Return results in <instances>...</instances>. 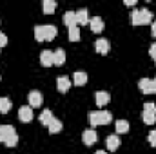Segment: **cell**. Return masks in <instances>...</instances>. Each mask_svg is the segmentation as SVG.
Listing matches in <instances>:
<instances>
[{
  "instance_id": "cell-33",
  "label": "cell",
  "mask_w": 156,
  "mask_h": 154,
  "mask_svg": "<svg viewBox=\"0 0 156 154\" xmlns=\"http://www.w3.org/2000/svg\"><path fill=\"white\" fill-rule=\"evenodd\" d=\"M0 142H4V136H2V125H0Z\"/></svg>"
},
{
  "instance_id": "cell-19",
  "label": "cell",
  "mask_w": 156,
  "mask_h": 154,
  "mask_svg": "<svg viewBox=\"0 0 156 154\" xmlns=\"http://www.w3.org/2000/svg\"><path fill=\"white\" fill-rule=\"evenodd\" d=\"M42 9H44L45 15H51V13H55V9H56V2H55V0H44Z\"/></svg>"
},
{
  "instance_id": "cell-15",
  "label": "cell",
  "mask_w": 156,
  "mask_h": 154,
  "mask_svg": "<svg viewBox=\"0 0 156 154\" xmlns=\"http://www.w3.org/2000/svg\"><path fill=\"white\" fill-rule=\"evenodd\" d=\"M76 20L80 26H85V24H89V13H87V9L85 7H82V9H78L76 11Z\"/></svg>"
},
{
  "instance_id": "cell-18",
  "label": "cell",
  "mask_w": 156,
  "mask_h": 154,
  "mask_svg": "<svg viewBox=\"0 0 156 154\" xmlns=\"http://www.w3.org/2000/svg\"><path fill=\"white\" fill-rule=\"evenodd\" d=\"M56 27L55 26H44V40H53L56 37Z\"/></svg>"
},
{
  "instance_id": "cell-16",
  "label": "cell",
  "mask_w": 156,
  "mask_h": 154,
  "mask_svg": "<svg viewBox=\"0 0 156 154\" xmlns=\"http://www.w3.org/2000/svg\"><path fill=\"white\" fill-rule=\"evenodd\" d=\"M53 120H55V116H53V113H51L49 109H44V111H42V114H40V123H42V125L47 127Z\"/></svg>"
},
{
  "instance_id": "cell-6",
  "label": "cell",
  "mask_w": 156,
  "mask_h": 154,
  "mask_svg": "<svg viewBox=\"0 0 156 154\" xmlns=\"http://www.w3.org/2000/svg\"><path fill=\"white\" fill-rule=\"evenodd\" d=\"M82 140H83V143H85L87 147H91V145H94V143H96L98 134H96V131H94V129H87V131H83Z\"/></svg>"
},
{
  "instance_id": "cell-30",
  "label": "cell",
  "mask_w": 156,
  "mask_h": 154,
  "mask_svg": "<svg viewBox=\"0 0 156 154\" xmlns=\"http://www.w3.org/2000/svg\"><path fill=\"white\" fill-rule=\"evenodd\" d=\"M151 94H156V78L151 80Z\"/></svg>"
},
{
  "instance_id": "cell-21",
  "label": "cell",
  "mask_w": 156,
  "mask_h": 154,
  "mask_svg": "<svg viewBox=\"0 0 156 154\" xmlns=\"http://www.w3.org/2000/svg\"><path fill=\"white\" fill-rule=\"evenodd\" d=\"M53 54H55V65H64V62H66L64 49H56V51H53Z\"/></svg>"
},
{
  "instance_id": "cell-17",
  "label": "cell",
  "mask_w": 156,
  "mask_h": 154,
  "mask_svg": "<svg viewBox=\"0 0 156 154\" xmlns=\"http://www.w3.org/2000/svg\"><path fill=\"white\" fill-rule=\"evenodd\" d=\"M138 87L144 94H151V78H142L138 82Z\"/></svg>"
},
{
  "instance_id": "cell-31",
  "label": "cell",
  "mask_w": 156,
  "mask_h": 154,
  "mask_svg": "<svg viewBox=\"0 0 156 154\" xmlns=\"http://www.w3.org/2000/svg\"><path fill=\"white\" fill-rule=\"evenodd\" d=\"M151 29H153V35L156 37V20L153 22V26H151Z\"/></svg>"
},
{
  "instance_id": "cell-12",
  "label": "cell",
  "mask_w": 156,
  "mask_h": 154,
  "mask_svg": "<svg viewBox=\"0 0 156 154\" xmlns=\"http://www.w3.org/2000/svg\"><path fill=\"white\" fill-rule=\"evenodd\" d=\"M64 24H66L67 27H75V26H78L76 13H75V11H66V13H64Z\"/></svg>"
},
{
  "instance_id": "cell-11",
  "label": "cell",
  "mask_w": 156,
  "mask_h": 154,
  "mask_svg": "<svg viewBox=\"0 0 156 154\" xmlns=\"http://www.w3.org/2000/svg\"><path fill=\"white\" fill-rule=\"evenodd\" d=\"M94 98H96V105H98V107H104V105H107V103L111 102V94H109L107 91H98Z\"/></svg>"
},
{
  "instance_id": "cell-5",
  "label": "cell",
  "mask_w": 156,
  "mask_h": 154,
  "mask_svg": "<svg viewBox=\"0 0 156 154\" xmlns=\"http://www.w3.org/2000/svg\"><path fill=\"white\" fill-rule=\"evenodd\" d=\"M40 64H42L44 67L55 65V54H53V51H49V49H44V51L40 53Z\"/></svg>"
},
{
  "instance_id": "cell-27",
  "label": "cell",
  "mask_w": 156,
  "mask_h": 154,
  "mask_svg": "<svg viewBox=\"0 0 156 154\" xmlns=\"http://www.w3.org/2000/svg\"><path fill=\"white\" fill-rule=\"evenodd\" d=\"M149 143H151V147H156V131L149 132Z\"/></svg>"
},
{
  "instance_id": "cell-26",
  "label": "cell",
  "mask_w": 156,
  "mask_h": 154,
  "mask_svg": "<svg viewBox=\"0 0 156 154\" xmlns=\"http://www.w3.org/2000/svg\"><path fill=\"white\" fill-rule=\"evenodd\" d=\"M35 38L44 42V26H35Z\"/></svg>"
},
{
  "instance_id": "cell-20",
  "label": "cell",
  "mask_w": 156,
  "mask_h": 154,
  "mask_svg": "<svg viewBox=\"0 0 156 154\" xmlns=\"http://www.w3.org/2000/svg\"><path fill=\"white\" fill-rule=\"evenodd\" d=\"M73 82H75L76 85H83V83H87V73H83V71H76V73L73 75Z\"/></svg>"
},
{
  "instance_id": "cell-9",
  "label": "cell",
  "mask_w": 156,
  "mask_h": 154,
  "mask_svg": "<svg viewBox=\"0 0 156 154\" xmlns=\"http://www.w3.org/2000/svg\"><path fill=\"white\" fill-rule=\"evenodd\" d=\"M18 118H20V121H24V123L31 121V120H33V107H29V105L20 107V109H18Z\"/></svg>"
},
{
  "instance_id": "cell-7",
  "label": "cell",
  "mask_w": 156,
  "mask_h": 154,
  "mask_svg": "<svg viewBox=\"0 0 156 154\" xmlns=\"http://www.w3.org/2000/svg\"><path fill=\"white\" fill-rule=\"evenodd\" d=\"M27 102H29V107H40L42 102H44V96L40 91H31L29 96H27Z\"/></svg>"
},
{
  "instance_id": "cell-29",
  "label": "cell",
  "mask_w": 156,
  "mask_h": 154,
  "mask_svg": "<svg viewBox=\"0 0 156 154\" xmlns=\"http://www.w3.org/2000/svg\"><path fill=\"white\" fill-rule=\"evenodd\" d=\"M149 54H151V58H154L156 60V44H151V47H149Z\"/></svg>"
},
{
  "instance_id": "cell-25",
  "label": "cell",
  "mask_w": 156,
  "mask_h": 154,
  "mask_svg": "<svg viewBox=\"0 0 156 154\" xmlns=\"http://www.w3.org/2000/svg\"><path fill=\"white\" fill-rule=\"evenodd\" d=\"M69 40H71V42H76V40H80V29H78V26H75V27H69Z\"/></svg>"
},
{
  "instance_id": "cell-2",
  "label": "cell",
  "mask_w": 156,
  "mask_h": 154,
  "mask_svg": "<svg viewBox=\"0 0 156 154\" xmlns=\"http://www.w3.org/2000/svg\"><path fill=\"white\" fill-rule=\"evenodd\" d=\"M111 120H113V114L109 111H94V113H89V121H91L93 127H96V125H107V123H111Z\"/></svg>"
},
{
  "instance_id": "cell-22",
  "label": "cell",
  "mask_w": 156,
  "mask_h": 154,
  "mask_svg": "<svg viewBox=\"0 0 156 154\" xmlns=\"http://www.w3.org/2000/svg\"><path fill=\"white\" fill-rule=\"evenodd\" d=\"M47 131H49L51 134H56V132H60V131H62V121L55 118V120H53V121L47 125Z\"/></svg>"
},
{
  "instance_id": "cell-34",
  "label": "cell",
  "mask_w": 156,
  "mask_h": 154,
  "mask_svg": "<svg viewBox=\"0 0 156 154\" xmlns=\"http://www.w3.org/2000/svg\"><path fill=\"white\" fill-rule=\"evenodd\" d=\"M94 154H107V152H105V151H96Z\"/></svg>"
},
{
  "instance_id": "cell-8",
  "label": "cell",
  "mask_w": 156,
  "mask_h": 154,
  "mask_svg": "<svg viewBox=\"0 0 156 154\" xmlns=\"http://www.w3.org/2000/svg\"><path fill=\"white\" fill-rule=\"evenodd\" d=\"M94 49L100 54H107L111 51V44H109V40H105V38H98L94 42Z\"/></svg>"
},
{
  "instance_id": "cell-14",
  "label": "cell",
  "mask_w": 156,
  "mask_h": 154,
  "mask_svg": "<svg viewBox=\"0 0 156 154\" xmlns=\"http://www.w3.org/2000/svg\"><path fill=\"white\" fill-rule=\"evenodd\" d=\"M105 145H107V151H116L118 145H120V140H118L116 134H111L105 138Z\"/></svg>"
},
{
  "instance_id": "cell-28",
  "label": "cell",
  "mask_w": 156,
  "mask_h": 154,
  "mask_svg": "<svg viewBox=\"0 0 156 154\" xmlns=\"http://www.w3.org/2000/svg\"><path fill=\"white\" fill-rule=\"evenodd\" d=\"M5 45H7V37H5L4 33H0V49L5 47Z\"/></svg>"
},
{
  "instance_id": "cell-3",
  "label": "cell",
  "mask_w": 156,
  "mask_h": 154,
  "mask_svg": "<svg viewBox=\"0 0 156 154\" xmlns=\"http://www.w3.org/2000/svg\"><path fill=\"white\" fill-rule=\"evenodd\" d=\"M2 136H4L5 147H15L18 143V134L13 125H2Z\"/></svg>"
},
{
  "instance_id": "cell-10",
  "label": "cell",
  "mask_w": 156,
  "mask_h": 154,
  "mask_svg": "<svg viewBox=\"0 0 156 154\" xmlns=\"http://www.w3.org/2000/svg\"><path fill=\"white\" fill-rule=\"evenodd\" d=\"M89 26H91V31H93V33H102V31H104V20H102L100 16L89 18Z\"/></svg>"
},
{
  "instance_id": "cell-32",
  "label": "cell",
  "mask_w": 156,
  "mask_h": 154,
  "mask_svg": "<svg viewBox=\"0 0 156 154\" xmlns=\"http://www.w3.org/2000/svg\"><path fill=\"white\" fill-rule=\"evenodd\" d=\"M125 4H127V5H136V2H134V0H127Z\"/></svg>"
},
{
  "instance_id": "cell-13",
  "label": "cell",
  "mask_w": 156,
  "mask_h": 154,
  "mask_svg": "<svg viewBox=\"0 0 156 154\" xmlns=\"http://www.w3.org/2000/svg\"><path fill=\"white\" fill-rule=\"evenodd\" d=\"M56 87H58L60 93H67L69 87H71V80L67 76H58L56 78Z\"/></svg>"
},
{
  "instance_id": "cell-24",
  "label": "cell",
  "mask_w": 156,
  "mask_h": 154,
  "mask_svg": "<svg viewBox=\"0 0 156 154\" xmlns=\"http://www.w3.org/2000/svg\"><path fill=\"white\" fill-rule=\"evenodd\" d=\"M11 100L9 98H0V113L2 114H5V113H9L11 111Z\"/></svg>"
},
{
  "instance_id": "cell-35",
  "label": "cell",
  "mask_w": 156,
  "mask_h": 154,
  "mask_svg": "<svg viewBox=\"0 0 156 154\" xmlns=\"http://www.w3.org/2000/svg\"><path fill=\"white\" fill-rule=\"evenodd\" d=\"M154 62H156V60H154Z\"/></svg>"
},
{
  "instance_id": "cell-1",
  "label": "cell",
  "mask_w": 156,
  "mask_h": 154,
  "mask_svg": "<svg viewBox=\"0 0 156 154\" xmlns=\"http://www.w3.org/2000/svg\"><path fill=\"white\" fill-rule=\"evenodd\" d=\"M131 22L133 26H145L153 22V13L149 9H134L131 13Z\"/></svg>"
},
{
  "instance_id": "cell-23",
  "label": "cell",
  "mask_w": 156,
  "mask_h": 154,
  "mask_svg": "<svg viewBox=\"0 0 156 154\" xmlns=\"http://www.w3.org/2000/svg\"><path fill=\"white\" fill-rule=\"evenodd\" d=\"M129 121L127 120H118L116 121V132L118 134H125V132H129Z\"/></svg>"
},
{
  "instance_id": "cell-4",
  "label": "cell",
  "mask_w": 156,
  "mask_h": 154,
  "mask_svg": "<svg viewBox=\"0 0 156 154\" xmlns=\"http://www.w3.org/2000/svg\"><path fill=\"white\" fill-rule=\"evenodd\" d=\"M142 120H144V123H147V125H153V123H156V105L153 103V102L144 103Z\"/></svg>"
}]
</instances>
